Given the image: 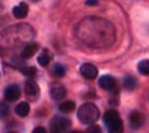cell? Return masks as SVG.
Masks as SVG:
<instances>
[{
    "mask_svg": "<svg viewBox=\"0 0 149 133\" xmlns=\"http://www.w3.org/2000/svg\"><path fill=\"white\" fill-rule=\"evenodd\" d=\"M78 38L91 48H106L116 40V30L109 20L97 17L83 19L76 28Z\"/></svg>",
    "mask_w": 149,
    "mask_h": 133,
    "instance_id": "6da1fadb",
    "label": "cell"
},
{
    "mask_svg": "<svg viewBox=\"0 0 149 133\" xmlns=\"http://www.w3.org/2000/svg\"><path fill=\"white\" fill-rule=\"evenodd\" d=\"M77 117L81 124L83 125H93L95 124L100 117V111L97 105L91 102L83 103L78 109Z\"/></svg>",
    "mask_w": 149,
    "mask_h": 133,
    "instance_id": "7a4b0ae2",
    "label": "cell"
},
{
    "mask_svg": "<svg viewBox=\"0 0 149 133\" xmlns=\"http://www.w3.org/2000/svg\"><path fill=\"white\" fill-rule=\"evenodd\" d=\"M103 123L109 132L119 133L124 130V124L120 116L118 114V112L114 110H109L106 112V114L103 115Z\"/></svg>",
    "mask_w": 149,
    "mask_h": 133,
    "instance_id": "3957f363",
    "label": "cell"
},
{
    "mask_svg": "<svg viewBox=\"0 0 149 133\" xmlns=\"http://www.w3.org/2000/svg\"><path fill=\"white\" fill-rule=\"evenodd\" d=\"M70 126H72V120L69 118L62 116V115H56L50 120L49 129L51 132L54 133L64 132V131L68 130Z\"/></svg>",
    "mask_w": 149,
    "mask_h": 133,
    "instance_id": "277c9868",
    "label": "cell"
},
{
    "mask_svg": "<svg viewBox=\"0 0 149 133\" xmlns=\"http://www.w3.org/2000/svg\"><path fill=\"white\" fill-rule=\"evenodd\" d=\"M24 91H25L26 97L29 100H31V101H35L38 98V96H40V86L33 80L26 81Z\"/></svg>",
    "mask_w": 149,
    "mask_h": 133,
    "instance_id": "5b68a950",
    "label": "cell"
},
{
    "mask_svg": "<svg viewBox=\"0 0 149 133\" xmlns=\"http://www.w3.org/2000/svg\"><path fill=\"white\" fill-rule=\"evenodd\" d=\"M80 74L81 76L87 80H94L98 76V68L91 63H84L80 66Z\"/></svg>",
    "mask_w": 149,
    "mask_h": 133,
    "instance_id": "8992f818",
    "label": "cell"
},
{
    "mask_svg": "<svg viewBox=\"0 0 149 133\" xmlns=\"http://www.w3.org/2000/svg\"><path fill=\"white\" fill-rule=\"evenodd\" d=\"M20 95H22L20 88L16 84H10L9 86L6 87L4 93H3L4 99L9 102H14L16 100H18L20 98Z\"/></svg>",
    "mask_w": 149,
    "mask_h": 133,
    "instance_id": "52a82bcc",
    "label": "cell"
},
{
    "mask_svg": "<svg viewBox=\"0 0 149 133\" xmlns=\"http://www.w3.org/2000/svg\"><path fill=\"white\" fill-rule=\"evenodd\" d=\"M49 94L52 99L59 101V100L64 99L66 97V88L63 84L59 83V82H54L50 85Z\"/></svg>",
    "mask_w": 149,
    "mask_h": 133,
    "instance_id": "ba28073f",
    "label": "cell"
},
{
    "mask_svg": "<svg viewBox=\"0 0 149 133\" xmlns=\"http://www.w3.org/2000/svg\"><path fill=\"white\" fill-rule=\"evenodd\" d=\"M145 123V117L144 115L139 111H132L129 115V124L130 127L133 130H137L140 129Z\"/></svg>",
    "mask_w": 149,
    "mask_h": 133,
    "instance_id": "9c48e42d",
    "label": "cell"
},
{
    "mask_svg": "<svg viewBox=\"0 0 149 133\" xmlns=\"http://www.w3.org/2000/svg\"><path fill=\"white\" fill-rule=\"evenodd\" d=\"M99 86L104 91H113L116 87V79L111 75H103L98 80Z\"/></svg>",
    "mask_w": 149,
    "mask_h": 133,
    "instance_id": "30bf717a",
    "label": "cell"
},
{
    "mask_svg": "<svg viewBox=\"0 0 149 133\" xmlns=\"http://www.w3.org/2000/svg\"><path fill=\"white\" fill-rule=\"evenodd\" d=\"M38 49H40V45L37 43H29V44H27V45L24 47V49L22 50L20 56H22L24 60L31 59L32 56L38 51Z\"/></svg>",
    "mask_w": 149,
    "mask_h": 133,
    "instance_id": "8fae6325",
    "label": "cell"
},
{
    "mask_svg": "<svg viewBox=\"0 0 149 133\" xmlns=\"http://www.w3.org/2000/svg\"><path fill=\"white\" fill-rule=\"evenodd\" d=\"M12 13L14 17L17 19H24L28 16L29 13V6L26 2H20L18 6L13 8Z\"/></svg>",
    "mask_w": 149,
    "mask_h": 133,
    "instance_id": "7c38bea8",
    "label": "cell"
},
{
    "mask_svg": "<svg viewBox=\"0 0 149 133\" xmlns=\"http://www.w3.org/2000/svg\"><path fill=\"white\" fill-rule=\"evenodd\" d=\"M15 113L19 117L22 118L27 117L29 115V113H30V105H29L28 102L22 101L20 103H18L15 108Z\"/></svg>",
    "mask_w": 149,
    "mask_h": 133,
    "instance_id": "4fadbf2b",
    "label": "cell"
},
{
    "mask_svg": "<svg viewBox=\"0 0 149 133\" xmlns=\"http://www.w3.org/2000/svg\"><path fill=\"white\" fill-rule=\"evenodd\" d=\"M124 88L126 91H134L137 87V80L133 76H127L123 82Z\"/></svg>",
    "mask_w": 149,
    "mask_h": 133,
    "instance_id": "5bb4252c",
    "label": "cell"
},
{
    "mask_svg": "<svg viewBox=\"0 0 149 133\" xmlns=\"http://www.w3.org/2000/svg\"><path fill=\"white\" fill-rule=\"evenodd\" d=\"M76 109V103L72 100H67V101L62 102L59 107V110L61 113L63 114H68V113H72Z\"/></svg>",
    "mask_w": 149,
    "mask_h": 133,
    "instance_id": "9a60e30c",
    "label": "cell"
},
{
    "mask_svg": "<svg viewBox=\"0 0 149 133\" xmlns=\"http://www.w3.org/2000/svg\"><path fill=\"white\" fill-rule=\"evenodd\" d=\"M52 74L56 78H63L66 75V67L63 64L56 63L52 67Z\"/></svg>",
    "mask_w": 149,
    "mask_h": 133,
    "instance_id": "2e32d148",
    "label": "cell"
},
{
    "mask_svg": "<svg viewBox=\"0 0 149 133\" xmlns=\"http://www.w3.org/2000/svg\"><path fill=\"white\" fill-rule=\"evenodd\" d=\"M50 61H51V56H50V54L47 51H44L42 54L37 56V63L42 67H46V66L49 65Z\"/></svg>",
    "mask_w": 149,
    "mask_h": 133,
    "instance_id": "e0dca14e",
    "label": "cell"
},
{
    "mask_svg": "<svg viewBox=\"0 0 149 133\" xmlns=\"http://www.w3.org/2000/svg\"><path fill=\"white\" fill-rule=\"evenodd\" d=\"M137 70L140 71V74L143 75V76H148L149 75V60L148 59L142 60V61L137 64Z\"/></svg>",
    "mask_w": 149,
    "mask_h": 133,
    "instance_id": "ac0fdd59",
    "label": "cell"
},
{
    "mask_svg": "<svg viewBox=\"0 0 149 133\" xmlns=\"http://www.w3.org/2000/svg\"><path fill=\"white\" fill-rule=\"evenodd\" d=\"M20 71H22V74L24 76H26V77L28 78H33L37 72L36 68L34 66H26V67H22L20 68Z\"/></svg>",
    "mask_w": 149,
    "mask_h": 133,
    "instance_id": "d6986e66",
    "label": "cell"
},
{
    "mask_svg": "<svg viewBox=\"0 0 149 133\" xmlns=\"http://www.w3.org/2000/svg\"><path fill=\"white\" fill-rule=\"evenodd\" d=\"M10 115V107L6 102H0V119H6Z\"/></svg>",
    "mask_w": 149,
    "mask_h": 133,
    "instance_id": "ffe728a7",
    "label": "cell"
},
{
    "mask_svg": "<svg viewBox=\"0 0 149 133\" xmlns=\"http://www.w3.org/2000/svg\"><path fill=\"white\" fill-rule=\"evenodd\" d=\"M87 132H101V129H100L99 126H97V125H93V126H91V127L87 128Z\"/></svg>",
    "mask_w": 149,
    "mask_h": 133,
    "instance_id": "44dd1931",
    "label": "cell"
},
{
    "mask_svg": "<svg viewBox=\"0 0 149 133\" xmlns=\"http://www.w3.org/2000/svg\"><path fill=\"white\" fill-rule=\"evenodd\" d=\"M85 4L87 6H96L99 4V1L98 0H86L85 1Z\"/></svg>",
    "mask_w": 149,
    "mask_h": 133,
    "instance_id": "7402d4cb",
    "label": "cell"
},
{
    "mask_svg": "<svg viewBox=\"0 0 149 133\" xmlns=\"http://www.w3.org/2000/svg\"><path fill=\"white\" fill-rule=\"evenodd\" d=\"M45 132H47V131H46V129L43 127H37L33 130V133H45Z\"/></svg>",
    "mask_w": 149,
    "mask_h": 133,
    "instance_id": "603a6c76",
    "label": "cell"
},
{
    "mask_svg": "<svg viewBox=\"0 0 149 133\" xmlns=\"http://www.w3.org/2000/svg\"><path fill=\"white\" fill-rule=\"evenodd\" d=\"M32 1H33V2H38L40 0H32Z\"/></svg>",
    "mask_w": 149,
    "mask_h": 133,
    "instance_id": "cb8c5ba5",
    "label": "cell"
}]
</instances>
